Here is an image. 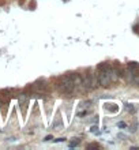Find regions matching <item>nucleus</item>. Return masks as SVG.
Returning <instances> with one entry per match:
<instances>
[{"label":"nucleus","instance_id":"f257e3e1","mask_svg":"<svg viewBox=\"0 0 139 150\" xmlns=\"http://www.w3.org/2000/svg\"><path fill=\"white\" fill-rule=\"evenodd\" d=\"M56 89L64 96H68V94H72L74 90H75V86H74V83H72L71 78H70V75L66 74V75H61L56 83Z\"/></svg>","mask_w":139,"mask_h":150},{"label":"nucleus","instance_id":"f03ea898","mask_svg":"<svg viewBox=\"0 0 139 150\" xmlns=\"http://www.w3.org/2000/svg\"><path fill=\"white\" fill-rule=\"evenodd\" d=\"M33 89L36 91H38V93H42V94H47V93L51 91V86L47 82V79H44V78L37 79L36 82L33 83Z\"/></svg>","mask_w":139,"mask_h":150},{"label":"nucleus","instance_id":"7ed1b4c3","mask_svg":"<svg viewBox=\"0 0 139 150\" xmlns=\"http://www.w3.org/2000/svg\"><path fill=\"white\" fill-rule=\"evenodd\" d=\"M111 68H109L108 71H98L97 79H98V85H101L102 87H108V86H109V83L112 82V81H111V75H109Z\"/></svg>","mask_w":139,"mask_h":150},{"label":"nucleus","instance_id":"20e7f679","mask_svg":"<svg viewBox=\"0 0 139 150\" xmlns=\"http://www.w3.org/2000/svg\"><path fill=\"white\" fill-rule=\"evenodd\" d=\"M68 75H70V78H71L75 89H78L79 86H82V75H80L79 72H68Z\"/></svg>","mask_w":139,"mask_h":150},{"label":"nucleus","instance_id":"39448f33","mask_svg":"<svg viewBox=\"0 0 139 150\" xmlns=\"http://www.w3.org/2000/svg\"><path fill=\"white\" fill-rule=\"evenodd\" d=\"M10 105V98L4 100V98H0V107H1V111H3V116L6 117L7 115V107Z\"/></svg>","mask_w":139,"mask_h":150},{"label":"nucleus","instance_id":"423d86ee","mask_svg":"<svg viewBox=\"0 0 139 150\" xmlns=\"http://www.w3.org/2000/svg\"><path fill=\"white\" fill-rule=\"evenodd\" d=\"M63 127V122H61V117H60V115L57 113V116H56L55 122L52 123V128H61Z\"/></svg>","mask_w":139,"mask_h":150},{"label":"nucleus","instance_id":"0eeeda50","mask_svg":"<svg viewBox=\"0 0 139 150\" xmlns=\"http://www.w3.org/2000/svg\"><path fill=\"white\" fill-rule=\"evenodd\" d=\"M111 67H112V66L109 63L104 62V63H99L98 66H97V71H108V70H109Z\"/></svg>","mask_w":139,"mask_h":150},{"label":"nucleus","instance_id":"6e6552de","mask_svg":"<svg viewBox=\"0 0 139 150\" xmlns=\"http://www.w3.org/2000/svg\"><path fill=\"white\" fill-rule=\"evenodd\" d=\"M138 68H139V63H136V62H130V63H128V70H130V71H132L134 74L136 72V70H138Z\"/></svg>","mask_w":139,"mask_h":150},{"label":"nucleus","instance_id":"1a4fd4ad","mask_svg":"<svg viewBox=\"0 0 139 150\" xmlns=\"http://www.w3.org/2000/svg\"><path fill=\"white\" fill-rule=\"evenodd\" d=\"M99 145L98 143H90V145H87V149H99Z\"/></svg>","mask_w":139,"mask_h":150},{"label":"nucleus","instance_id":"9d476101","mask_svg":"<svg viewBox=\"0 0 139 150\" xmlns=\"http://www.w3.org/2000/svg\"><path fill=\"white\" fill-rule=\"evenodd\" d=\"M78 143H79V139L76 138V141H72V142L70 143V147H74V146H76V145H78Z\"/></svg>","mask_w":139,"mask_h":150},{"label":"nucleus","instance_id":"9b49d317","mask_svg":"<svg viewBox=\"0 0 139 150\" xmlns=\"http://www.w3.org/2000/svg\"><path fill=\"white\" fill-rule=\"evenodd\" d=\"M134 82H135L136 85H138V86H139V76H138V78H134Z\"/></svg>","mask_w":139,"mask_h":150},{"label":"nucleus","instance_id":"f8f14e48","mask_svg":"<svg viewBox=\"0 0 139 150\" xmlns=\"http://www.w3.org/2000/svg\"><path fill=\"white\" fill-rule=\"evenodd\" d=\"M51 139H52V137H51V135H48V137L44 139V141H51Z\"/></svg>","mask_w":139,"mask_h":150}]
</instances>
